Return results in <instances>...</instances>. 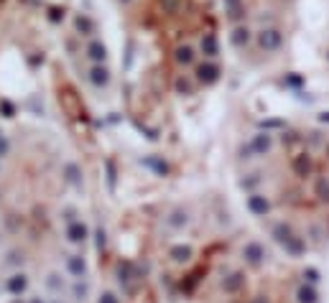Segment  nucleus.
Masks as SVG:
<instances>
[{"mask_svg":"<svg viewBox=\"0 0 329 303\" xmlns=\"http://www.w3.org/2000/svg\"><path fill=\"white\" fill-rule=\"evenodd\" d=\"M245 207H248V211L253 214V217H265V214L271 211V201L263 194H250L248 201H245Z\"/></svg>","mask_w":329,"mask_h":303,"instance_id":"nucleus-1","label":"nucleus"},{"mask_svg":"<svg viewBox=\"0 0 329 303\" xmlns=\"http://www.w3.org/2000/svg\"><path fill=\"white\" fill-rule=\"evenodd\" d=\"M243 257H245V262H248V265L258 268V265L265 260V247H263L260 242H248V245L243 247Z\"/></svg>","mask_w":329,"mask_h":303,"instance_id":"nucleus-2","label":"nucleus"},{"mask_svg":"<svg viewBox=\"0 0 329 303\" xmlns=\"http://www.w3.org/2000/svg\"><path fill=\"white\" fill-rule=\"evenodd\" d=\"M87 237H90V227H87L84 222H69L67 227V239L74 245H82L87 242Z\"/></svg>","mask_w":329,"mask_h":303,"instance_id":"nucleus-3","label":"nucleus"},{"mask_svg":"<svg viewBox=\"0 0 329 303\" xmlns=\"http://www.w3.org/2000/svg\"><path fill=\"white\" fill-rule=\"evenodd\" d=\"M291 168H294V173L299 176V179H309L311 171H314V163H311L309 153H299L294 158V163H291Z\"/></svg>","mask_w":329,"mask_h":303,"instance_id":"nucleus-4","label":"nucleus"},{"mask_svg":"<svg viewBox=\"0 0 329 303\" xmlns=\"http://www.w3.org/2000/svg\"><path fill=\"white\" fill-rule=\"evenodd\" d=\"M243 285H245V273H240V270L230 273L222 280V290H225V293H237V290H243Z\"/></svg>","mask_w":329,"mask_h":303,"instance_id":"nucleus-5","label":"nucleus"},{"mask_svg":"<svg viewBox=\"0 0 329 303\" xmlns=\"http://www.w3.org/2000/svg\"><path fill=\"white\" fill-rule=\"evenodd\" d=\"M271 145H273V140H271V135L265 133V135H255L250 140V145H248V153H258V156H265L271 150Z\"/></svg>","mask_w":329,"mask_h":303,"instance_id":"nucleus-6","label":"nucleus"},{"mask_svg":"<svg viewBox=\"0 0 329 303\" xmlns=\"http://www.w3.org/2000/svg\"><path fill=\"white\" fill-rule=\"evenodd\" d=\"M294 234H296V232L291 230V227H288L286 222H278V224L273 227V230H271V237H273V239H276V242L281 245V247H283V245H286V242H288V239L294 237Z\"/></svg>","mask_w":329,"mask_h":303,"instance_id":"nucleus-7","label":"nucleus"},{"mask_svg":"<svg viewBox=\"0 0 329 303\" xmlns=\"http://www.w3.org/2000/svg\"><path fill=\"white\" fill-rule=\"evenodd\" d=\"M169 257L174 262H189V260L194 257V250H192V245H174L169 250Z\"/></svg>","mask_w":329,"mask_h":303,"instance_id":"nucleus-8","label":"nucleus"},{"mask_svg":"<svg viewBox=\"0 0 329 303\" xmlns=\"http://www.w3.org/2000/svg\"><path fill=\"white\" fill-rule=\"evenodd\" d=\"M283 250L288 252L291 257H301L304 252H306V242H304V237H299V234H294L288 239V242L283 245Z\"/></svg>","mask_w":329,"mask_h":303,"instance_id":"nucleus-9","label":"nucleus"},{"mask_svg":"<svg viewBox=\"0 0 329 303\" xmlns=\"http://www.w3.org/2000/svg\"><path fill=\"white\" fill-rule=\"evenodd\" d=\"M67 270L74 275V278H84V273H87V262H84V257L82 255H72L69 260H67Z\"/></svg>","mask_w":329,"mask_h":303,"instance_id":"nucleus-10","label":"nucleus"},{"mask_svg":"<svg viewBox=\"0 0 329 303\" xmlns=\"http://www.w3.org/2000/svg\"><path fill=\"white\" fill-rule=\"evenodd\" d=\"M296 301H299V303H319V293H316L314 285L304 283V285L296 290Z\"/></svg>","mask_w":329,"mask_h":303,"instance_id":"nucleus-11","label":"nucleus"},{"mask_svg":"<svg viewBox=\"0 0 329 303\" xmlns=\"http://www.w3.org/2000/svg\"><path fill=\"white\" fill-rule=\"evenodd\" d=\"M166 224L171 227V230H184V227L189 224V214H186L184 209H174V211L169 214Z\"/></svg>","mask_w":329,"mask_h":303,"instance_id":"nucleus-12","label":"nucleus"},{"mask_svg":"<svg viewBox=\"0 0 329 303\" xmlns=\"http://www.w3.org/2000/svg\"><path fill=\"white\" fill-rule=\"evenodd\" d=\"M26 285H28V280H26V275H23V273H18V275H13V278H10V280H8V290H10V293H23V290H26Z\"/></svg>","mask_w":329,"mask_h":303,"instance_id":"nucleus-13","label":"nucleus"},{"mask_svg":"<svg viewBox=\"0 0 329 303\" xmlns=\"http://www.w3.org/2000/svg\"><path fill=\"white\" fill-rule=\"evenodd\" d=\"M314 196L324 201V204H329V179H319L314 184Z\"/></svg>","mask_w":329,"mask_h":303,"instance_id":"nucleus-14","label":"nucleus"},{"mask_svg":"<svg viewBox=\"0 0 329 303\" xmlns=\"http://www.w3.org/2000/svg\"><path fill=\"white\" fill-rule=\"evenodd\" d=\"M118 280H120V285H128L130 280H133V262H120V268H118Z\"/></svg>","mask_w":329,"mask_h":303,"instance_id":"nucleus-15","label":"nucleus"},{"mask_svg":"<svg viewBox=\"0 0 329 303\" xmlns=\"http://www.w3.org/2000/svg\"><path fill=\"white\" fill-rule=\"evenodd\" d=\"M90 79H92L95 87H107V84H110V74H107V69H102V67H95Z\"/></svg>","mask_w":329,"mask_h":303,"instance_id":"nucleus-16","label":"nucleus"},{"mask_svg":"<svg viewBox=\"0 0 329 303\" xmlns=\"http://www.w3.org/2000/svg\"><path fill=\"white\" fill-rule=\"evenodd\" d=\"M143 163H146L148 168H153L158 176H166V173H169V163H166V161H161V158H146Z\"/></svg>","mask_w":329,"mask_h":303,"instance_id":"nucleus-17","label":"nucleus"},{"mask_svg":"<svg viewBox=\"0 0 329 303\" xmlns=\"http://www.w3.org/2000/svg\"><path fill=\"white\" fill-rule=\"evenodd\" d=\"M199 79L202 82H207V84H212L214 79H217V67H212V64H207V67H199Z\"/></svg>","mask_w":329,"mask_h":303,"instance_id":"nucleus-18","label":"nucleus"},{"mask_svg":"<svg viewBox=\"0 0 329 303\" xmlns=\"http://www.w3.org/2000/svg\"><path fill=\"white\" fill-rule=\"evenodd\" d=\"M90 56L95 59V61H105V46L102 44H90Z\"/></svg>","mask_w":329,"mask_h":303,"instance_id":"nucleus-19","label":"nucleus"},{"mask_svg":"<svg viewBox=\"0 0 329 303\" xmlns=\"http://www.w3.org/2000/svg\"><path fill=\"white\" fill-rule=\"evenodd\" d=\"M304 280H306L309 285H316V283H319V270H316V268H306V270H304Z\"/></svg>","mask_w":329,"mask_h":303,"instance_id":"nucleus-20","label":"nucleus"},{"mask_svg":"<svg viewBox=\"0 0 329 303\" xmlns=\"http://www.w3.org/2000/svg\"><path fill=\"white\" fill-rule=\"evenodd\" d=\"M67 181H72V184L79 181V168L77 166H67Z\"/></svg>","mask_w":329,"mask_h":303,"instance_id":"nucleus-21","label":"nucleus"},{"mask_svg":"<svg viewBox=\"0 0 329 303\" xmlns=\"http://www.w3.org/2000/svg\"><path fill=\"white\" fill-rule=\"evenodd\" d=\"M46 285H49V288H51V290H61V285H64V283H61V280H59V275L54 273V275H49V280H46Z\"/></svg>","mask_w":329,"mask_h":303,"instance_id":"nucleus-22","label":"nucleus"},{"mask_svg":"<svg viewBox=\"0 0 329 303\" xmlns=\"http://www.w3.org/2000/svg\"><path fill=\"white\" fill-rule=\"evenodd\" d=\"M84 296H87V283H77V285H74V298L82 301Z\"/></svg>","mask_w":329,"mask_h":303,"instance_id":"nucleus-23","label":"nucleus"},{"mask_svg":"<svg viewBox=\"0 0 329 303\" xmlns=\"http://www.w3.org/2000/svg\"><path fill=\"white\" fill-rule=\"evenodd\" d=\"M181 61V64H189L192 61V48H179V56H176Z\"/></svg>","mask_w":329,"mask_h":303,"instance_id":"nucleus-24","label":"nucleus"},{"mask_svg":"<svg viewBox=\"0 0 329 303\" xmlns=\"http://www.w3.org/2000/svg\"><path fill=\"white\" fill-rule=\"evenodd\" d=\"M97 303H120V298H118L115 293H110V290H107V293L100 296V301H97Z\"/></svg>","mask_w":329,"mask_h":303,"instance_id":"nucleus-25","label":"nucleus"},{"mask_svg":"<svg viewBox=\"0 0 329 303\" xmlns=\"http://www.w3.org/2000/svg\"><path fill=\"white\" fill-rule=\"evenodd\" d=\"M97 247H100V250L105 247V232H97Z\"/></svg>","mask_w":329,"mask_h":303,"instance_id":"nucleus-26","label":"nucleus"},{"mask_svg":"<svg viewBox=\"0 0 329 303\" xmlns=\"http://www.w3.org/2000/svg\"><path fill=\"white\" fill-rule=\"evenodd\" d=\"M31 303H44V301H39V298H33V301H31Z\"/></svg>","mask_w":329,"mask_h":303,"instance_id":"nucleus-27","label":"nucleus"},{"mask_svg":"<svg viewBox=\"0 0 329 303\" xmlns=\"http://www.w3.org/2000/svg\"><path fill=\"white\" fill-rule=\"evenodd\" d=\"M253 303H265V301H263V298H258V301H253Z\"/></svg>","mask_w":329,"mask_h":303,"instance_id":"nucleus-28","label":"nucleus"},{"mask_svg":"<svg viewBox=\"0 0 329 303\" xmlns=\"http://www.w3.org/2000/svg\"><path fill=\"white\" fill-rule=\"evenodd\" d=\"M322 120H329V115H324V117H322Z\"/></svg>","mask_w":329,"mask_h":303,"instance_id":"nucleus-29","label":"nucleus"},{"mask_svg":"<svg viewBox=\"0 0 329 303\" xmlns=\"http://www.w3.org/2000/svg\"><path fill=\"white\" fill-rule=\"evenodd\" d=\"M13 303H23V301H13Z\"/></svg>","mask_w":329,"mask_h":303,"instance_id":"nucleus-30","label":"nucleus"}]
</instances>
